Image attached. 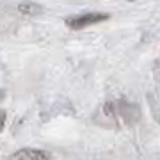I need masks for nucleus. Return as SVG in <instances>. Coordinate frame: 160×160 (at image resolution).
I'll return each mask as SVG.
<instances>
[{"label": "nucleus", "mask_w": 160, "mask_h": 160, "mask_svg": "<svg viewBox=\"0 0 160 160\" xmlns=\"http://www.w3.org/2000/svg\"><path fill=\"white\" fill-rule=\"evenodd\" d=\"M105 20H109V14H103V12H84V14H78V16L68 18L66 25L71 27V29H84V27L105 22Z\"/></svg>", "instance_id": "1"}, {"label": "nucleus", "mask_w": 160, "mask_h": 160, "mask_svg": "<svg viewBox=\"0 0 160 160\" xmlns=\"http://www.w3.org/2000/svg\"><path fill=\"white\" fill-rule=\"evenodd\" d=\"M7 160H50V155L43 151V149L23 148V149H18L16 153H12Z\"/></svg>", "instance_id": "2"}, {"label": "nucleus", "mask_w": 160, "mask_h": 160, "mask_svg": "<svg viewBox=\"0 0 160 160\" xmlns=\"http://www.w3.org/2000/svg\"><path fill=\"white\" fill-rule=\"evenodd\" d=\"M18 11L23 12V14H38V12L43 11V7L34 4V2H22L18 6Z\"/></svg>", "instance_id": "3"}, {"label": "nucleus", "mask_w": 160, "mask_h": 160, "mask_svg": "<svg viewBox=\"0 0 160 160\" xmlns=\"http://www.w3.org/2000/svg\"><path fill=\"white\" fill-rule=\"evenodd\" d=\"M4 125H6V112L0 110V130L4 128Z\"/></svg>", "instance_id": "4"}]
</instances>
